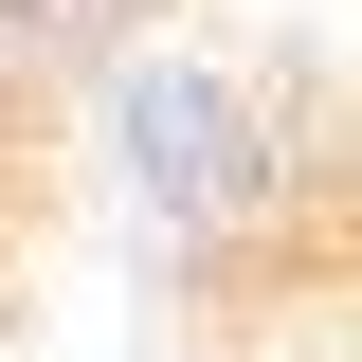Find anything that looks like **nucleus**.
Instances as JSON below:
<instances>
[{"label":"nucleus","instance_id":"nucleus-1","mask_svg":"<svg viewBox=\"0 0 362 362\" xmlns=\"http://www.w3.org/2000/svg\"><path fill=\"white\" fill-rule=\"evenodd\" d=\"M109 181H127V218L163 235V254H199V272H235L290 199H308L290 127H272L218 54H181V37H127V54H109Z\"/></svg>","mask_w":362,"mask_h":362},{"label":"nucleus","instance_id":"nucleus-2","mask_svg":"<svg viewBox=\"0 0 362 362\" xmlns=\"http://www.w3.org/2000/svg\"><path fill=\"white\" fill-rule=\"evenodd\" d=\"M163 0H0V37H37V54H127Z\"/></svg>","mask_w":362,"mask_h":362},{"label":"nucleus","instance_id":"nucleus-3","mask_svg":"<svg viewBox=\"0 0 362 362\" xmlns=\"http://www.w3.org/2000/svg\"><path fill=\"white\" fill-rule=\"evenodd\" d=\"M326 181H344V235H362V127H344V163H326Z\"/></svg>","mask_w":362,"mask_h":362}]
</instances>
